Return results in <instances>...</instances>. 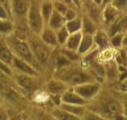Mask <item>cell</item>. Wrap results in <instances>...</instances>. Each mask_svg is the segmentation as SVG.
Returning a JSON list of instances; mask_svg holds the SVG:
<instances>
[{
  "mask_svg": "<svg viewBox=\"0 0 127 120\" xmlns=\"http://www.w3.org/2000/svg\"><path fill=\"white\" fill-rule=\"evenodd\" d=\"M29 23L30 26L34 31H39L41 26V19L38 10L36 7L31 9L29 14Z\"/></svg>",
  "mask_w": 127,
  "mask_h": 120,
  "instance_id": "cell-1",
  "label": "cell"
},
{
  "mask_svg": "<svg viewBox=\"0 0 127 120\" xmlns=\"http://www.w3.org/2000/svg\"><path fill=\"white\" fill-rule=\"evenodd\" d=\"M51 115L56 120H83L80 116L70 113L61 108L54 110Z\"/></svg>",
  "mask_w": 127,
  "mask_h": 120,
  "instance_id": "cell-2",
  "label": "cell"
},
{
  "mask_svg": "<svg viewBox=\"0 0 127 120\" xmlns=\"http://www.w3.org/2000/svg\"><path fill=\"white\" fill-rule=\"evenodd\" d=\"M62 101L64 103L81 106H83L85 103V100L83 98L72 93H66L64 94L62 97Z\"/></svg>",
  "mask_w": 127,
  "mask_h": 120,
  "instance_id": "cell-3",
  "label": "cell"
},
{
  "mask_svg": "<svg viewBox=\"0 0 127 120\" xmlns=\"http://www.w3.org/2000/svg\"><path fill=\"white\" fill-rule=\"evenodd\" d=\"M98 86L96 85H88L79 87L76 89L77 92L80 96L84 98H90L97 92Z\"/></svg>",
  "mask_w": 127,
  "mask_h": 120,
  "instance_id": "cell-4",
  "label": "cell"
},
{
  "mask_svg": "<svg viewBox=\"0 0 127 120\" xmlns=\"http://www.w3.org/2000/svg\"><path fill=\"white\" fill-rule=\"evenodd\" d=\"M60 108L65 111H68L72 114L79 116L81 117L82 114L85 111V109L84 108V106L81 105H70V104L63 103L61 106Z\"/></svg>",
  "mask_w": 127,
  "mask_h": 120,
  "instance_id": "cell-5",
  "label": "cell"
},
{
  "mask_svg": "<svg viewBox=\"0 0 127 120\" xmlns=\"http://www.w3.org/2000/svg\"><path fill=\"white\" fill-rule=\"evenodd\" d=\"M83 120H110L91 110H85L81 116Z\"/></svg>",
  "mask_w": 127,
  "mask_h": 120,
  "instance_id": "cell-6",
  "label": "cell"
},
{
  "mask_svg": "<svg viewBox=\"0 0 127 120\" xmlns=\"http://www.w3.org/2000/svg\"><path fill=\"white\" fill-rule=\"evenodd\" d=\"M15 48L16 51L23 57L28 59H30L31 57V54L30 51H29L28 46L24 42H16Z\"/></svg>",
  "mask_w": 127,
  "mask_h": 120,
  "instance_id": "cell-7",
  "label": "cell"
},
{
  "mask_svg": "<svg viewBox=\"0 0 127 120\" xmlns=\"http://www.w3.org/2000/svg\"><path fill=\"white\" fill-rule=\"evenodd\" d=\"M34 49L37 57L42 60H46L48 57V52L47 50L38 43L34 44Z\"/></svg>",
  "mask_w": 127,
  "mask_h": 120,
  "instance_id": "cell-8",
  "label": "cell"
},
{
  "mask_svg": "<svg viewBox=\"0 0 127 120\" xmlns=\"http://www.w3.org/2000/svg\"><path fill=\"white\" fill-rule=\"evenodd\" d=\"M14 63H15V65L18 68H20L21 70H22L24 72L29 73V74H34L35 73L34 71L28 65H27L25 62H23L21 60L18 59H15V60H14Z\"/></svg>",
  "mask_w": 127,
  "mask_h": 120,
  "instance_id": "cell-9",
  "label": "cell"
},
{
  "mask_svg": "<svg viewBox=\"0 0 127 120\" xmlns=\"http://www.w3.org/2000/svg\"><path fill=\"white\" fill-rule=\"evenodd\" d=\"M15 10L18 14H23L26 11L27 3L26 0H16Z\"/></svg>",
  "mask_w": 127,
  "mask_h": 120,
  "instance_id": "cell-10",
  "label": "cell"
},
{
  "mask_svg": "<svg viewBox=\"0 0 127 120\" xmlns=\"http://www.w3.org/2000/svg\"><path fill=\"white\" fill-rule=\"evenodd\" d=\"M18 83L26 89H31L32 83L30 78L26 75H21L18 78Z\"/></svg>",
  "mask_w": 127,
  "mask_h": 120,
  "instance_id": "cell-11",
  "label": "cell"
},
{
  "mask_svg": "<svg viewBox=\"0 0 127 120\" xmlns=\"http://www.w3.org/2000/svg\"><path fill=\"white\" fill-rule=\"evenodd\" d=\"M49 89L50 91L53 93H59L64 90V86L61 82L56 81H52L49 84Z\"/></svg>",
  "mask_w": 127,
  "mask_h": 120,
  "instance_id": "cell-12",
  "label": "cell"
},
{
  "mask_svg": "<svg viewBox=\"0 0 127 120\" xmlns=\"http://www.w3.org/2000/svg\"><path fill=\"white\" fill-rule=\"evenodd\" d=\"M0 58L6 62H9L11 60L12 56L9 50L3 46L0 47Z\"/></svg>",
  "mask_w": 127,
  "mask_h": 120,
  "instance_id": "cell-13",
  "label": "cell"
},
{
  "mask_svg": "<svg viewBox=\"0 0 127 120\" xmlns=\"http://www.w3.org/2000/svg\"><path fill=\"white\" fill-rule=\"evenodd\" d=\"M62 18L58 13H55L51 20V25L54 28H58L62 24Z\"/></svg>",
  "mask_w": 127,
  "mask_h": 120,
  "instance_id": "cell-14",
  "label": "cell"
},
{
  "mask_svg": "<svg viewBox=\"0 0 127 120\" xmlns=\"http://www.w3.org/2000/svg\"><path fill=\"white\" fill-rule=\"evenodd\" d=\"M80 40V34H75L69 39L68 42V47L72 49H75L79 46Z\"/></svg>",
  "mask_w": 127,
  "mask_h": 120,
  "instance_id": "cell-15",
  "label": "cell"
},
{
  "mask_svg": "<svg viewBox=\"0 0 127 120\" xmlns=\"http://www.w3.org/2000/svg\"><path fill=\"white\" fill-rule=\"evenodd\" d=\"M43 39L46 42L50 44H56V37L55 34L51 30H46L43 35Z\"/></svg>",
  "mask_w": 127,
  "mask_h": 120,
  "instance_id": "cell-16",
  "label": "cell"
},
{
  "mask_svg": "<svg viewBox=\"0 0 127 120\" xmlns=\"http://www.w3.org/2000/svg\"><path fill=\"white\" fill-rule=\"evenodd\" d=\"M87 78L86 76L81 73H75L70 77V82L73 84H80L85 81Z\"/></svg>",
  "mask_w": 127,
  "mask_h": 120,
  "instance_id": "cell-17",
  "label": "cell"
},
{
  "mask_svg": "<svg viewBox=\"0 0 127 120\" xmlns=\"http://www.w3.org/2000/svg\"><path fill=\"white\" fill-rule=\"evenodd\" d=\"M92 42V39L91 37L89 35H85L83 39V41L82 42L81 46H80V51L81 52H84L90 47Z\"/></svg>",
  "mask_w": 127,
  "mask_h": 120,
  "instance_id": "cell-18",
  "label": "cell"
},
{
  "mask_svg": "<svg viewBox=\"0 0 127 120\" xmlns=\"http://www.w3.org/2000/svg\"><path fill=\"white\" fill-rule=\"evenodd\" d=\"M80 23L77 21L69 22L67 24V29L70 32H74L79 30L80 28Z\"/></svg>",
  "mask_w": 127,
  "mask_h": 120,
  "instance_id": "cell-19",
  "label": "cell"
},
{
  "mask_svg": "<svg viewBox=\"0 0 127 120\" xmlns=\"http://www.w3.org/2000/svg\"><path fill=\"white\" fill-rule=\"evenodd\" d=\"M84 28L85 31L88 33H93L95 31V26L91 21L89 20H85L84 22Z\"/></svg>",
  "mask_w": 127,
  "mask_h": 120,
  "instance_id": "cell-20",
  "label": "cell"
},
{
  "mask_svg": "<svg viewBox=\"0 0 127 120\" xmlns=\"http://www.w3.org/2000/svg\"><path fill=\"white\" fill-rule=\"evenodd\" d=\"M51 11H52V7L50 4H45L43 6V8H42V12H43V14L45 16V18H48L49 16L51 14Z\"/></svg>",
  "mask_w": 127,
  "mask_h": 120,
  "instance_id": "cell-21",
  "label": "cell"
},
{
  "mask_svg": "<svg viewBox=\"0 0 127 120\" xmlns=\"http://www.w3.org/2000/svg\"><path fill=\"white\" fill-rule=\"evenodd\" d=\"M11 28V26L9 23L7 22L0 21V31L7 32Z\"/></svg>",
  "mask_w": 127,
  "mask_h": 120,
  "instance_id": "cell-22",
  "label": "cell"
},
{
  "mask_svg": "<svg viewBox=\"0 0 127 120\" xmlns=\"http://www.w3.org/2000/svg\"><path fill=\"white\" fill-rule=\"evenodd\" d=\"M115 12L112 8H108L105 13L106 19H107V20L108 21H110V20H112L113 18V17L115 16Z\"/></svg>",
  "mask_w": 127,
  "mask_h": 120,
  "instance_id": "cell-23",
  "label": "cell"
},
{
  "mask_svg": "<svg viewBox=\"0 0 127 120\" xmlns=\"http://www.w3.org/2000/svg\"><path fill=\"white\" fill-rule=\"evenodd\" d=\"M115 4L119 8H123L127 6V0H115Z\"/></svg>",
  "mask_w": 127,
  "mask_h": 120,
  "instance_id": "cell-24",
  "label": "cell"
},
{
  "mask_svg": "<svg viewBox=\"0 0 127 120\" xmlns=\"http://www.w3.org/2000/svg\"><path fill=\"white\" fill-rule=\"evenodd\" d=\"M68 35L67 31L66 30H63L60 32L59 35V40L60 42H63L65 41V39L67 38Z\"/></svg>",
  "mask_w": 127,
  "mask_h": 120,
  "instance_id": "cell-25",
  "label": "cell"
},
{
  "mask_svg": "<svg viewBox=\"0 0 127 120\" xmlns=\"http://www.w3.org/2000/svg\"><path fill=\"white\" fill-rule=\"evenodd\" d=\"M57 63L58 66L61 67V66H65L67 65L69 63V62H68V60L64 58V57H60V58L57 59Z\"/></svg>",
  "mask_w": 127,
  "mask_h": 120,
  "instance_id": "cell-26",
  "label": "cell"
},
{
  "mask_svg": "<svg viewBox=\"0 0 127 120\" xmlns=\"http://www.w3.org/2000/svg\"><path fill=\"white\" fill-rule=\"evenodd\" d=\"M97 42H98V44L101 47L104 46L106 44V41L104 37L98 36V38H97Z\"/></svg>",
  "mask_w": 127,
  "mask_h": 120,
  "instance_id": "cell-27",
  "label": "cell"
},
{
  "mask_svg": "<svg viewBox=\"0 0 127 120\" xmlns=\"http://www.w3.org/2000/svg\"><path fill=\"white\" fill-rule=\"evenodd\" d=\"M0 69L2 70L3 72H5L6 73H8V74H10V70L1 61H0Z\"/></svg>",
  "mask_w": 127,
  "mask_h": 120,
  "instance_id": "cell-28",
  "label": "cell"
},
{
  "mask_svg": "<svg viewBox=\"0 0 127 120\" xmlns=\"http://www.w3.org/2000/svg\"><path fill=\"white\" fill-rule=\"evenodd\" d=\"M75 14L73 11H68L66 13V17H67V19L68 20H71V19H74V17H75Z\"/></svg>",
  "mask_w": 127,
  "mask_h": 120,
  "instance_id": "cell-29",
  "label": "cell"
},
{
  "mask_svg": "<svg viewBox=\"0 0 127 120\" xmlns=\"http://www.w3.org/2000/svg\"><path fill=\"white\" fill-rule=\"evenodd\" d=\"M57 9H58L60 13H65V12H66V11H67L66 8H65V7L62 4H57Z\"/></svg>",
  "mask_w": 127,
  "mask_h": 120,
  "instance_id": "cell-30",
  "label": "cell"
},
{
  "mask_svg": "<svg viewBox=\"0 0 127 120\" xmlns=\"http://www.w3.org/2000/svg\"><path fill=\"white\" fill-rule=\"evenodd\" d=\"M121 42V37L120 36L115 37V38H113V39L112 40V43L115 45V46H118V45L120 44Z\"/></svg>",
  "mask_w": 127,
  "mask_h": 120,
  "instance_id": "cell-31",
  "label": "cell"
},
{
  "mask_svg": "<svg viewBox=\"0 0 127 120\" xmlns=\"http://www.w3.org/2000/svg\"><path fill=\"white\" fill-rule=\"evenodd\" d=\"M0 120H8L6 114L1 110H0Z\"/></svg>",
  "mask_w": 127,
  "mask_h": 120,
  "instance_id": "cell-32",
  "label": "cell"
},
{
  "mask_svg": "<svg viewBox=\"0 0 127 120\" xmlns=\"http://www.w3.org/2000/svg\"><path fill=\"white\" fill-rule=\"evenodd\" d=\"M0 18H6V12L4 11V9H3V7L0 5Z\"/></svg>",
  "mask_w": 127,
  "mask_h": 120,
  "instance_id": "cell-33",
  "label": "cell"
},
{
  "mask_svg": "<svg viewBox=\"0 0 127 120\" xmlns=\"http://www.w3.org/2000/svg\"><path fill=\"white\" fill-rule=\"evenodd\" d=\"M41 120H56L54 118L53 116L51 115V117H49V116H42L41 118Z\"/></svg>",
  "mask_w": 127,
  "mask_h": 120,
  "instance_id": "cell-34",
  "label": "cell"
},
{
  "mask_svg": "<svg viewBox=\"0 0 127 120\" xmlns=\"http://www.w3.org/2000/svg\"><path fill=\"white\" fill-rule=\"evenodd\" d=\"M94 1L97 4H100L102 0H94Z\"/></svg>",
  "mask_w": 127,
  "mask_h": 120,
  "instance_id": "cell-35",
  "label": "cell"
},
{
  "mask_svg": "<svg viewBox=\"0 0 127 120\" xmlns=\"http://www.w3.org/2000/svg\"><path fill=\"white\" fill-rule=\"evenodd\" d=\"M125 115H126V117L127 118V106H126V108H125Z\"/></svg>",
  "mask_w": 127,
  "mask_h": 120,
  "instance_id": "cell-36",
  "label": "cell"
},
{
  "mask_svg": "<svg viewBox=\"0 0 127 120\" xmlns=\"http://www.w3.org/2000/svg\"><path fill=\"white\" fill-rule=\"evenodd\" d=\"M125 43H127V37L125 39Z\"/></svg>",
  "mask_w": 127,
  "mask_h": 120,
  "instance_id": "cell-37",
  "label": "cell"
},
{
  "mask_svg": "<svg viewBox=\"0 0 127 120\" xmlns=\"http://www.w3.org/2000/svg\"><path fill=\"white\" fill-rule=\"evenodd\" d=\"M110 0H104V1H105V3H107V2H108V1H109Z\"/></svg>",
  "mask_w": 127,
  "mask_h": 120,
  "instance_id": "cell-38",
  "label": "cell"
},
{
  "mask_svg": "<svg viewBox=\"0 0 127 120\" xmlns=\"http://www.w3.org/2000/svg\"><path fill=\"white\" fill-rule=\"evenodd\" d=\"M0 1H1V2H4V0H0Z\"/></svg>",
  "mask_w": 127,
  "mask_h": 120,
  "instance_id": "cell-39",
  "label": "cell"
}]
</instances>
